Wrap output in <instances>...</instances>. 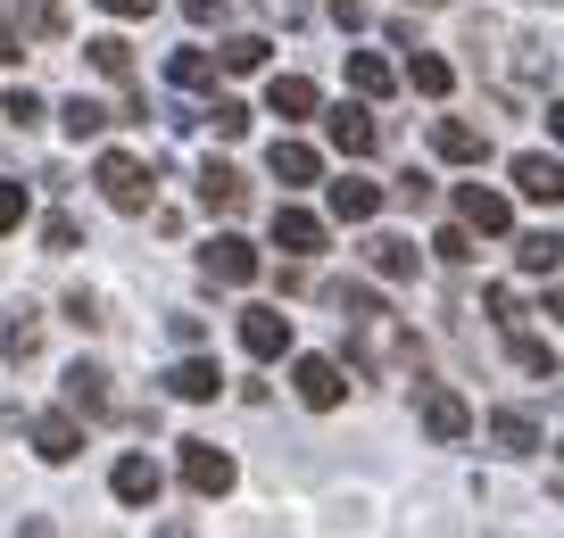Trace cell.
I'll return each mask as SVG.
<instances>
[{
    "mask_svg": "<svg viewBox=\"0 0 564 538\" xmlns=\"http://www.w3.org/2000/svg\"><path fill=\"white\" fill-rule=\"evenodd\" d=\"M340 340H349V365L366 382H390V373L423 365V340L406 331V315H390L373 290H340Z\"/></svg>",
    "mask_w": 564,
    "mask_h": 538,
    "instance_id": "cell-1",
    "label": "cell"
},
{
    "mask_svg": "<svg viewBox=\"0 0 564 538\" xmlns=\"http://www.w3.org/2000/svg\"><path fill=\"white\" fill-rule=\"evenodd\" d=\"M465 34H474V51L490 58V84H498V100H514V108H523L531 91H547L556 58H547V51H540L531 34H507V25H481V18L465 25Z\"/></svg>",
    "mask_w": 564,
    "mask_h": 538,
    "instance_id": "cell-2",
    "label": "cell"
},
{
    "mask_svg": "<svg viewBox=\"0 0 564 538\" xmlns=\"http://www.w3.org/2000/svg\"><path fill=\"white\" fill-rule=\"evenodd\" d=\"M91 183H100V199H108L117 216H150V191H159V183H150V166H141V157H124V150H100Z\"/></svg>",
    "mask_w": 564,
    "mask_h": 538,
    "instance_id": "cell-3",
    "label": "cell"
},
{
    "mask_svg": "<svg viewBox=\"0 0 564 538\" xmlns=\"http://www.w3.org/2000/svg\"><path fill=\"white\" fill-rule=\"evenodd\" d=\"M199 274H208L216 290H249V282H258V249H249L241 232H216V241L199 249Z\"/></svg>",
    "mask_w": 564,
    "mask_h": 538,
    "instance_id": "cell-4",
    "label": "cell"
},
{
    "mask_svg": "<svg viewBox=\"0 0 564 538\" xmlns=\"http://www.w3.org/2000/svg\"><path fill=\"white\" fill-rule=\"evenodd\" d=\"M291 389H300V406L333 415V406L349 398V373H340V356H300V365H291Z\"/></svg>",
    "mask_w": 564,
    "mask_h": 538,
    "instance_id": "cell-5",
    "label": "cell"
},
{
    "mask_svg": "<svg viewBox=\"0 0 564 538\" xmlns=\"http://www.w3.org/2000/svg\"><path fill=\"white\" fill-rule=\"evenodd\" d=\"M415 415H423V431L441 439V448H457V439H474V406H465L457 389H441V382H432V389H423V398H415Z\"/></svg>",
    "mask_w": 564,
    "mask_h": 538,
    "instance_id": "cell-6",
    "label": "cell"
},
{
    "mask_svg": "<svg viewBox=\"0 0 564 538\" xmlns=\"http://www.w3.org/2000/svg\"><path fill=\"white\" fill-rule=\"evenodd\" d=\"M183 488H192V497H225L232 488V455L216 448V439H183Z\"/></svg>",
    "mask_w": 564,
    "mask_h": 538,
    "instance_id": "cell-7",
    "label": "cell"
},
{
    "mask_svg": "<svg viewBox=\"0 0 564 538\" xmlns=\"http://www.w3.org/2000/svg\"><path fill=\"white\" fill-rule=\"evenodd\" d=\"M514 191H523L531 208H564V166L547 150H523L514 157Z\"/></svg>",
    "mask_w": 564,
    "mask_h": 538,
    "instance_id": "cell-8",
    "label": "cell"
},
{
    "mask_svg": "<svg viewBox=\"0 0 564 538\" xmlns=\"http://www.w3.org/2000/svg\"><path fill=\"white\" fill-rule=\"evenodd\" d=\"M324 133H333L340 157H373V150H382V124H373V108H349V100L324 117Z\"/></svg>",
    "mask_w": 564,
    "mask_h": 538,
    "instance_id": "cell-9",
    "label": "cell"
},
{
    "mask_svg": "<svg viewBox=\"0 0 564 538\" xmlns=\"http://www.w3.org/2000/svg\"><path fill=\"white\" fill-rule=\"evenodd\" d=\"M34 455H42V464H75V455H84V422H75V406L34 415Z\"/></svg>",
    "mask_w": 564,
    "mask_h": 538,
    "instance_id": "cell-10",
    "label": "cell"
},
{
    "mask_svg": "<svg viewBox=\"0 0 564 538\" xmlns=\"http://www.w3.org/2000/svg\"><path fill=\"white\" fill-rule=\"evenodd\" d=\"M274 249H282V257H324V216H307V208L282 199V208H274Z\"/></svg>",
    "mask_w": 564,
    "mask_h": 538,
    "instance_id": "cell-11",
    "label": "cell"
},
{
    "mask_svg": "<svg viewBox=\"0 0 564 538\" xmlns=\"http://www.w3.org/2000/svg\"><path fill=\"white\" fill-rule=\"evenodd\" d=\"M241 348L258 356V365H274L282 348H291V315H282V307H249L241 315Z\"/></svg>",
    "mask_w": 564,
    "mask_h": 538,
    "instance_id": "cell-12",
    "label": "cell"
},
{
    "mask_svg": "<svg viewBox=\"0 0 564 538\" xmlns=\"http://www.w3.org/2000/svg\"><path fill=\"white\" fill-rule=\"evenodd\" d=\"M265 174H274L282 191H307V183H324V157L307 150V141H274V150H265Z\"/></svg>",
    "mask_w": 564,
    "mask_h": 538,
    "instance_id": "cell-13",
    "label": "cell"
},
{
    "mask_svg": "<svg viewBox=\"0 0 564 538\" xmlns=\"http://www.w3.org/2000/svg\"><path fill=\"white\" fill-rule=\"evenodd\" d=\"M108 488H117V505H159L166 472L150 464V455H117V472H108Z\"/></svg>",
    "mask_w": 564,
    "mask_h": 538,
    "instance_id": "cell-14",
    "label": "cell"
},
{
    "mask_svg": "<svg viewBox=\"0 0 564 538\" xmlns=\"http://www.w3.org/2000/svg\"><path fill=\"white\" fill-rule=\"evenodd\" d=\"M432 150H441L448 166H481V157H490V133L465 124V117H441V124H432Z\"/></svg>",
    "mask_w": 564,
    "mask_h": 538,
    "instance_id": "cell-15",
    "label": "cell"
},
{
    "mask_svg": "<svg viewBox=\"0 0 564 538\" xmlns=\"http://www.w3.org/2000/svg\"><path fill=\"white\" fill-rule=\"evenodd\" d=\"M366 265H373L382 282H415V274H423V249L399 241V232H373V241H366Z\"/></svg>",
    "mask_w": 564,
    "mask_h": 538,
    "instance_id": "cell-16",
    "label": "cell"
},
{
    "mask_svg": "<svg viewBox=\"0 0 564 538\" xmlns=\"http://www.w3.org/2000/svg\"><path fill=\"white\" fill-rule=\"evenodd\" d=\"M382 183H366V174H340V183H333V216H340V224H373V216H382Z\"/></svg>",
    "mask_w": 564,
    "mask_h": 538,
    "instance_id": "cell-17",
    "label": "cell"
},
{
    "mask_svg": "<svg viewBox=\"0 0 564 538\" xmlns=\"http://www.w3.org/2000/svg\"><path fill=\"white\" fill-rule=\"evenodd\" d=\"M490 448L498 455H531L540 448V415H531V406H498L490 415Z\"/></svg>",
    "mask_w": 564,
    "mask_h": 538,
    "instance_id": "cell-18",
    "label": "cell"
},
{
    "mask_svg": "<svg viewBox=\"0 0 564 538\" xmlns=\"http://www.w3.org/2000/svg\"><path fill=\"white\" fill-rule=\"evenodd\" d=\"M199 208H208V216H241L249 208V183L232 166H199Z\"/></svg>",
    "mask_w": 564,
    "mask_h": 538,
    "instance_id": "cell-19",
    "label": "cell"
},
{
    "mask_svg": "<svg viewBox=\"0 0 564 538\" xmlns=\"http://www.w3.org/2000/svg\"><path fill=\"white\" fill-rule=\"evenodd\" d=\"M216 389H225V373H216L208 356H183V365L166 373V398H183V406H208Z\"/></svg>",
    "mask_w": 564,
    "mask_h": 538,
    "instance_id": "cell-20",
    "label": "cell"
},
{
    "mask_svg": "<svg viewBox=\"0 0 564 538\" xmlns=\"http://www.w3.org/2000/svg\"><path fill=\"white\" fill-rule=\"evenodd\" d=\"M67 406H75V415H108V406H117V398H108V373L75 356V365H67Z\"/></svg>",
    "mask_w": 564,
    "mask_h": 538,
    "instance_id": "cell-21",
    "label": "cell"
},
{
    "mask_svg": "<svg viewBox=\"0 0 564 538\" xmlns=\"http://www.w3.org/2000/svg\"><path fill=\"white\" fill-rule=\"evenodd\" d=\"M457 216H465L474 232H507V224H514V208H507L498 191H481V183H465V191H457Z\"/></svg>",
    "mask_w": 564,
    "mask_h": 538,
    "instance_id": "cell-22",
    "label": "cell"
},
{
    "mask_svg": "<svg viewBox=\"0 0 564 538\" xmlns=\"http://www.w3.org/2000/svg\"><path fill=\"white\" fill-rule=\"evenodd\" d=\"M265 108H274L282 124L316 117V84H307V75H274V84H265Z\"/></svg>",
    "mask_w": 564,
    "mask_h": 538,
    "instance_id": "cell-23",
    "label": "cell"
},
{
    "mask_svg": "<svg viewBox=\"0 0 564 538\" xmlns=\"http://www.w3.org/2000/svg\"><path fill=\"white\" fill-rule=\"evenodd\" d=\"M406 84H415L423 100H448V91H457V67L432 58V51H406Z\"/></svg>",
    "mask_w": 564,
    "mask_h": 538,
    "instance_id": "cell-24",
    "label": "cell"
},
{
    "mask_svg": "<svg viewBox=\"0 0 564 538\" xmlns=\"http://www.w3.org/2000/svg\"><path fill=\"white\" fill-rule=\"evenodd\" d=\"M34 348H42V315L34 307H9V323H0V356H18V365H25Z\"/></svg>",
    "mask_w": 564,
    "mask_h": 538,
    "instance_id": "cell-25",
    "label": "cell"
},
{
    "mask_svg": "<svg viewBox=\"0 0 564 538\" xmlns=\"http://www.w3.org/2000/svg\"><path fill=\"white\" fill-rule=\"evenodd\" d=\"M390 84H399V75H390V58H373V51H349V91H357V100H382Z\"/></svg>",
    "mask_w": 564,
    "mask_h": 538,
    "instance_id": "cell-26",
    "label": "cell"
},
{
    "mask_svg": "<svg viewBox=\"0 0 564 538\" xmlns=\"http://www.w3.org/2000/svg\"><path fill=\"white\" fill-rule=\"evenodd\" d=\"M166 84L175 91H208L216 84V51H175L166 58Z\"/></svg>",
    "mask_w": 564,
    "mask_h": 538,
    "instance_id": "cell-27",
    "label": "cell"
},
{
    "mask_svg": "<svg viewBox=\"0 0 564 538\" xmlns=\"http://www.w3.org/2000/svg\"><path fill=\"white\" fill-rule=\"evenodd\" d=\"M84 58L108 75V84H133V42H117V34H100V42H84Z\"/></svg>",
    "mask_w": 564,
    "mask_h": 538,
    "instance_id": "cell-28",
    "label": "cell"
},
{
    "mask_svg": "<svg viewBox=\"0 0 564 538\" xmlns=\"http://www.w3.org/2000/svg\"><path fill=\"white\" fill-rule=\"evenodd\" d=\"M514 265H523V274H556L564 241H556V232H523V241H514Z\"/></svg>",
    "mask_w": 564,
    "mask_h": 538,
    "instance_id": "cell-29",
    "label": "cell"
},
{
    "mask_svg": "<svg viewBox=\"0 0 564 538\" xmlns=\"http://www.w3.org/2000/svg\"><path fill=\"white\" fill-rule=\"evenodd\" d=\"M58 124H67L75 141H100V133H108V108H100V100H84V91H75V100L58 108Z\"/></svg>",
    "mask_w": 564,
    "mask_h": 538,
    "instance_id": "cell-30",
    "label": "cell"
},
{
    "mask_svg": "<svg viewBox=\"0 0 564 538\" xmlns=\"http://www.w3.org/2000/svg\"><path fill=\"white\" fill-rule=\"evenodd\" d=\"M216 67H225V75H258L265 67V34H232L225 51H216Z\"/></svg>",
    "mask_w": 564,
    "mask_h": 538,
    "instance_id": "cell-31",
    "label": "cell"
},
{
    "mask_svg": "<svg viewBox=\"0 0 564 538\" xmlns=\"http://www.w3.org/2000/svg\"><path fill=\"white\" fill-rule=\"evenodd\" d=\"M0 117L18 124V133H34V124H42V117H51V108H42V91H25V84H9V91H0Z\"/></svg>",
    "mask_w": 564,
    "mask_h": 538,
    "instance_id": "cell-32",
    "label": "cell"
},
{
    "mask_svg": "<svg viewBox=\"0 0 564 538\" xmlns=\"http://www.w3.org/2000/svg\"><path fill=\"white\" fill-rule=\"evenodd\" d=\"M507 348H514V365H523V373H540V382H547V373H556V348H547V340H531L523 323L507 331Z\"/></svg>",
    "mask_w": 564,
    "mask_h": 538,
    "instance_id": "cell-33",
    "label": "cell"
},
{
    "mask_svg": "<svg viewBox=\"0 0 564 538\" xmlns=\"http://www.w3.org/2000/svg\"><path fill=\"white\" fill-rule=\"evenodd\" d=\"M18 25H25V42H58V34H67V9L34 0V9H18Z\"/></svg>",
    "mask_w": 564,
    "mask_h": 538,
    "instance_id": "cell-34",
    "label": "cell"
},
{
    "mask_svg": "<svg viewBox=\"0 0 564 538\" xmlns=\"http://www.w3.org/2000/svg\"><path fill=\"white\" fill-rule=\"evenodd\" d=\"M481 307H490V323H498V331L523 323V290H507V282H490V290H481Z\"/></svg>",
    "mask_w": 564,
    "mask_h": 538,
    "instance_id": "cell-35",
    "label": "cell"
},
{
    "mask_svg": "<svg viewBox=\"0 0 564 538\" xmlns=\"http://www.w3.org/2000/svg\"><path fill=\"white\" fill-rule=\"evenodd\" d=\"M42 249H51V257H67V249H84V224H75V216L58 208L51 224H42Z\"/></svg>",
    "mask_w": 564,
    "mask_h": 538,
    "instance_id": "cell-36",
    "label": "cell"
},
{
    "mask_svg": "<svg viewBox=\"0 0 564 538\" xmlns=\"http://www.w3.org/2000/svg\"><path fill=\"white\" fill-rule=\"evenodd\" d=\"M208 124H216V141H241V133H249V108H241V100H216Z\"/></svg>",
    "mask_w": 564,
    "mask_h": 538,
    "instance_id": "cell-37",
    "label": "cell"
},
{
    "mask_svg": "<svg viewBox=\"0 0 564 538\" xmlns=\"http://www.w3.org/2000/svg\"><path fill=\"white\" fill-rule=\"evenodd\" d=\"M25 208H34V199H25V183H0V241L25 224Z\"/></svg>",
    "mask_w": 564,
    "mask_h": 538,
    "instance_id": "cell-38",
    "label": "cell"
},
{
    "mask_svg": "<svg viewBox=\"0 0 564 538\" xmlns=\"http://www.w3.org/2000/svg\"><path fill=\"white\" fill-rule=\"evenodd\" d=\"M390 199H399V208H432V174H415V166H406L399 183H390Z\"/></svg>",
    "mask_w": 564,
    "mask_h": 538,
    "instance_id": "cell-39",
    "label": "cell"
},
{
    "mask_svg": "<svg viewBox=\"0 0 564 538\" xmlns=\"http://www.w3.org/2000/svg\"><path fill=\"white\" fill-rule=\"evenodd\" d=\"M67 323H75V331H100L108 315H100V298H91V290H67Z\"/></svg>",
    "mask_w": 564,
    "mask_h": 538,
    "instance_id": "cell-40",
    "label": "cell"
},
{
    "mask_svg": "<svg viewBox=\"0 0 564 538\" xmlns=\"http://www.w3.org/2000/svg\"><path fill=\"white\" fill-rule=\"evenodd\" d=\"M432 249H441L448 265H465V257H474V224H448V232H441V241H432Z\"/></svg>",
    "mask_w": 564,
    "mask_h": 538,
    "instance_id": "cell-41",
    "label": "cell"
},
{
    "mask_svg": "<svg viewBox=\"0 0 564 538\" xmlns=\"http://www.w3.org/2000/svg\"><path fill=\"white\" fill-rule=\"evenodd\" d=\"M166 331H175V348H199V340H208V323H199V315H166Z\"/></svg>",
    "mask_w": 564,
    "mask_h": 538,
    "instance_id": "cell-42",
    "label": "cell"
},
{
    "mask_svg": "<svg viewBox=\"0 0 564 538\" xmlns=\"http://www.w3.org/2000/svg\"><path fill=\"white\" fill-rule=\"evenodd\" d=\"M18 42H25V25H18V9H0V58H18Z\"/></svg>",
    "mask_w": 564,
    "mask_h": 538,
    "instance_id": "cell-43",
    "label": "cell"
},
{
    "mask_svg": "<svg viewBox=\"0 0 564 538\" xmlns=\"http://www.w3.org/2000/svg\"><path fill=\"white\" fill-rule=\"evenodd\" d=\"M183 18L192 25H225V0H183Z\"/></svg>",
    "mask_w": 564,
    "mask_h": 538,
    "instance_id": "cell-44",
    "label": "cell"
},
{
    "mask_svg": "<svg viewBox=\"0 0 564 538\" xmlns=\"http://www.w3.org/2000/svg\"><path fill=\"white\" fill-rule=\"evenodd\" d=\"M333 25H340V34H357V25H366V0H333Z\"/></svg>",
    "mask_w": 564,
    "mask_h": 538,
    "instance_id": "cell-45",
    "label": "cell"
},
{
    "mask_svg": "<svg viewBox=\"0 0 564 538\" xmlns=\"http://www.w3.org/2000/svg\"><path fill=\"white\" fill-rule=\"evenodd\" d=\"M108 18H150V9H159V0H100Z\"/></svg>",
    "mask_w": 564,
    "mask_h": 538,
    "instance_id": "cell-46",
    "label": "cell"
},
{
    "mask_svg": "<svg viewBox=\"0 0 564 538\" xmlns=\"http://www.w3.org/2000/svg\"><path fill=\"white\" fill-rule=\"evenodd\" d=\"M547 133H556V141H564V100H547Z\"/></svg>",
    "mask_w": 564,
    "mask_h": 538,
    "instance_id": "cell-47",
    "label": "cell"
},
{
    "mask_svg": "<svg viewBox=\"0 0 564 538\" xmlns=\"http://www.w3.org/2000/svg\"><path fill=\"white\" fill-rule=\"evenodd\" d=\"M547 315H556V323H564V282H556V290H547Z\"/></svg>",
    "mask_w": 564,
    "mask_h": 538,
    "instance_id": "cell-48",
    "label": "cell"
},
{
    "mask_svg": "<svg viewBox=\"0 0 564 538\" xmlns=\"http://www.w3.org/2000/svg\"><path fill=\"white\" fill-rule=\"evenodd\" d=\"M406 9H441V0H406Z\"/></svg>",
    "mask_w": 564,
    "mask_h": 538,
    "instance_id": "cell-49",
    "label": "cell"
},
{
    "mask_svg": "<svg viewBox=\"0 0 564 538\" xmlns=\"http://www.w3.org/2000/svg\"><path fill=\"white\" fill-rule=\"evenodd\" d=\"M547 9H556V0H547Z\"/></svg>",
    "mask_w": 564,
    "mask_h": 538,
    "instance_id": "cell-50",
    "label": "cell"
}]
</instances>
